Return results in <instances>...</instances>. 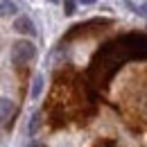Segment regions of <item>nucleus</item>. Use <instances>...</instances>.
<instances>
[{
    "label": "nucleus",
    "instance_id": "2",
    "mask_svg": "<svg viewBox=\"0 0 147 147\" xmlns=\"http://www.w3.org/2000/svg\"><path fill=\"white\" fill-rule=\"evenodd\" d=\"M11 30H14L16 34H20V36H27V38H34V36L38 34L36 23L30 18L27 14H23V16H16V18H14V23H11Z\"/></svg>",
    "mask_w": 147,
    "mask_h": 147
},
{
    "label": "nucleus",
    "instance_id": "9",
    "mask_svg": "<svg viewBox=\"0 0 147 147\" xmlns=\"http://www.w3.org/2000/svg\"><path fill=\"white\" fill-rule=\"evenodd\" d=\"M48 2H52V5H55V2H59V0H48Z\"/></svg>",
    "mask_w": 147,
    "mask_h": 147
},
{
    "label": "nucleus",
    "instance_id": "3",
    "mask_svg": "<svg viewBox=\"0 0 147 147\" xmlns=\"http://www.w3.org/2000/svg\"><path fill=\"white\" fill-rule=\"evenodd\" d=\"M14 113V100L9 95H0V125H7Z\"/></svg>",
    "mask_w": 147,
    "mask_h": 147
},
{
    "label": "nucleus",
    "instance_id": "6",
    "mask_svg": "<svg viewBox=\"0 0 147 147\" xmlns=\"http://www.w3.org/2000/svg\"><path fill=\"white\" fill-rule=\"evenodd\" d=\"M38 129V113H32V120H30V125H27V136L32 138L34 134H36Z\"/></svg>",
    "mask_w": 147,
    "mask_h": 147
},
{
    "label": "nucleus",
    "instance_id": "7",
    "mask_svg": "<svg viewBox=\"0 0 147 147\" xmlns=\"http://www.w3.org/2000/svg\"><path fill=\"white\" fill-rule=\"evenodd\" d=\"M63 9H66V16H73L75 14V0H66L63 2Z\"/></svg>",
    "mask_w": 147,
    "mask_h": 147
},
{
    "label": "nucleus",
    "instance_id": "8",
    "mask_svg": "<svg viewBox=\"0 0 147 147\" xmlns=\"http://www.w3.org/2000/svg\"><path fill=\"white\" fill-rule=\"evenodd\" d=\"M77 2H79V5H86V7H88V5H95L97 0H77Z\"/></svg>",
    "mask_w": 147,
    "mask_h": 147
},
{
    "label": "nucleus",
    "instance_id": "5",
    "mask_svg": "<svg viewBox=\"0 0 147 147\" xmlns=\"http://www.w3.org/2000/svg\"><path fill=\"white\" fill-rule=\"evenodd\" d=\"M18 11L20 9L14 0H0V18H14Z\"/></svg>",
    "mask_w": 147,
    "mask_h": 147
},
{
    "label": "nucleus",
    "instance_id": "1",
    "mask_svg": "<svg viewBox=\"0 0 147 147\" xmlns=\"http://www.w3.org/2000/svg\"><path fill=\"white\" fill-rule=\"evenodd\" d=\"M34 57H36V45H34L30 38H18V41L11 45V52H9V59H11L14 66H25V63H30Z\"/></svg>",
    "mask_w": 147,
    "mask_h": 147
},
{
    "label": "nucleus",
    "instance_id": "4",
    "mask_svg": "<svg viewBox=\"0 0 147 147\" xmlns=\"http://www.w3.org/2000/svg\"><path fill=\"white\" fill-rule=\"evenodd\" d=\"M43 88H45V77H43V73H36L32 79V86H30V102H36L43 95Z\"/></svg>",
    "mask_w": 147,
    "mask_h": 147
}]
</instances>
